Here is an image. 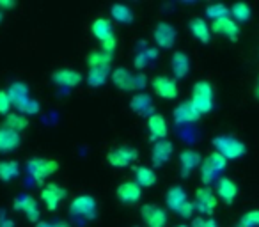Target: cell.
<instances>
[{
  "label": "cell",
  "mask_w": 259,
  "mask_h": 227,
  "mask_svg": "<svg viewBox=\"0 0 259 227\" xmlns=\"http://www.w3.org/2000/svg\"><path fill=\"white\" fill-rule=\"evenodd\" d=\"M213 148L217 149V153L224 156V158L229 162V160H238L247 153V146L245 142H241L240 139L231 137V135H217L213 139Z\"/></svg>",
  "instance_id": "obj_1"
},
{
  "label": "cell",
  "mask_w": 259,
  "mask_h": 227,
  "mask_svg": "<svg viewBox=\"0 0 259 227\" xmlns=\"http://www.w3.org/2000/svg\"><path fill=\"white\" fill-rule=\"evenodd\" d=\"M190 103L195 107V110L204 116L213 110V85L206 80H199L194 83V89H192V98Z\"/></svg>",
  "instance_id": "obj_2"
},
{
  "label": "cell",
  "mask_w": 259,
  "mask_h": 227,
  "mask_svg": "<svg viewBox=\"0 0 259 227\" xmlns=\"http://www.w3.org/2000/svg\"><path fill=\"white\" fill-rule=\"evenodd\" d=\"M226 165H227V160L224 158L220 153L213 151L211 155H208L201 162V170H199V174H201V181L208 187L209 183H213V181L219 177V174L224 172Z\"/></svg>",
  "instance_id": "obj_3"
},
{
  "label": "cell",
  "mask_w": 259,
  "mask_h": 227,
  "mask_svg": "<svg viewBox=\"0 0 259 227\" xmlns=\"http://www.w3.org/2000/svg\"><path fill=\"white\" fill-rule=\"evenodd\" d=\"M59 170V162L52 158H32L27 162V172L37 183H43L47 177Z\"/></svg>",
  "instance_id": "obj_4"
},
{
  "label": "cell",
  "mask_w": 259,
  "mask_h": 227,
  "mask_svg": "<svg viewBox=\"0 0 259 227\" xmlns=\"http://www.w3.org/2000/svg\"><path fill=\"white\" fill-rule=\"evenodd\" d=\"M96 208L98 202L93 195L89 194H82L76 195L75 199L69 204V213L75 218H82V220H93L96 216Z\"/></svg>",
  "instance_id": "obj_5"
},
{
  "label": "cell",
  "mask_w": 259,
  "mask_h": 227,
  "mask_svg": "<svg viewBox=\"0 0 259 227\" xmlns=\"http://www.w3.org/2000/svg\"><path fill=\"white\" fill-rule=\"evenodd\" d=\"M137 158H139L137 149L128 148V146H119V148H114L107 153L108 165L115 167V169H124V167H130Z\"/></svg>",
  "instance_id": "obj_6"
},
{
  "label": "cell",
  "mask_w": 259,
  "mask_h": 227,
  "mask_svg": "<svg viewBox=\"0 0 259 227\" xmlns=\"http://www.w3.org/2000/svg\"><path fill=\"white\" fill-rule=\"evenodd\" d=\"M151 87L155 90V94L162 100H176L178 94H180V87L178 82L170 76L158 75L151 80Z\"/></svg>",
  "instance_id": "obj_7"
},
{
  "label": "cell",
  "mask_w": 259,
  "mask_h": 227,
  "mask_svg": "<svg viewBox=\"0 0 259 227\" xmlns=\"http://www.w3.org/2000/svg\"><path fill=\"white\" fill-rule=\"evenodd\" d=\"M153 37H155V43L158 48L162 50H170V48L176 44V37H178V30L174 25L167 22H160L156 23L155 30H153Z\"/></svg>",
  "instance_id": "obj_8"
},
{
  "label": "cell",
  "mask_w": 259,
  "mask_h": 227,
  "mask_svg": "<svg viewBox=\"0 0 259 227\" xmlns=\"http://www.w3.org/2000/svg\"><path fill=\"white\" fill-rule=\"evenodd\" d=\"M195 209H197L201 215H213V211L219 206V199H217L215 192L209 187H201L195 192Z\"/></svg>",
  "instance_id": "obj_9"
},
{
  "label": "cell",
  "mask_w": 259,
  "mask_h": 227,
  "mask_svg": "<svg viewBox=\"0 0 259 227\" xmlns=\"http://www.w3.org/2000/svg\"><path fill=\"white\" fill-rule=\"evenodd\" d=\"M66 195H68V192H66V188H62L61 185L48 183V185H45L43 190H41V201L47 206L48 211H55V209L59 208V204L66 199Z\"/></svg>",
  "instance_id": "obj_10"
},
{
  "label": "cell",
  "mask_w": 259,
  "mask_h": 227,
  "mask_svg": "<svg viewBox=\"0 0 259 227\" xmlns=\"http://www.w3.org/2000/svg\"><path fill=\"white\" fill-rule=\"evenodd\" d=\"M13 208L15 211H20L27 216L29 222L34 223H39L41 218V211H39V206H37V201L30 195H18L13 202Z\"/></svg>",
  "instance_id": "obj_11"
},
{
  "label": "cell",
  "mask_w": 259,
  "mask_h": 227,
  "mask_svg": "<svg viewBox=\"0 0 259 227\" xmlns=\"http://www.w3.org/2000/svg\"><path fill=\"white\" fill-rule=\"evenodd\" d=\"M83 76L80 71L71 68H61V69H55L52 73V82L55 85H61V87H68V89H75L82 83Z\"/></svg>",
  "instance_id": "obj_12"
},
{
  "label": "cell",
  "mask_w": 259,
  "mask_h": 227,
  "mask_svg": "<svg viewBox=\"0 0 259 227\" xmlns=\"http://www.w3.org/2000/svg\"><path fill=\"white\" fill-rule=\"evenodd\" d=\"M141 216L148 227H165L167 225V213L163 208L156 204H144L141 209Z\"/></svg>",
  "instance_id": "obj_13"
},
{
  "label": "cell",
  "mask_w": 259,
  "mask_h": 227,
  "mask_svg": "<svg viewBox=\"0 0 259 227\" xmlns=\"http://www.w3.org/2000/svg\"><path fill=\"white\" fill-rule=\"evenodd\" d=\"M115 195L122 204H137L142 197V188L135 181H122L115 190Z\"/></svg>",
  "instance_id": "obj_14"
},
{
  "label": "cell",
  "mask_w": 259,
  "mask_h": 227,
  "mask_svg": "<svg viewBox=\"0 0 259 227\" xmlns=\"http://www.w3.org/2000/svg\"><path fill=\"white\" fill-rule=\"evenodd\" d=\"M211 32L227 37L231 41H236L240 37V27H238V23L231 16H226V18L215 20L211 23Z\"/></svg>",
  "instance_id": "obj_15"
},
{
  "label": "cell",
  "mask_w": 259,
  "mask_h": 227,
  "mask_svg": "<svg viewBox=\"0 0 259 227\" xmlns=\"http://www.w3.org/2000/svg\"><path fill=\"white\" fill-rule=\"evenodd\" d=\"M172 114H174V121H176L178 124H192V123H195V121L201 119V114L195 110V107L190 103V101L180 103L176 108H174Z\"/></svg>",
  "instance_id": "obj_16"
},
{
  "label": "cell",
  "mask_w": 259,
  "mask_h": 227,
  "mask_svg": "<svg viewBox=\"0 0 259 227\" xmlns=\"http://www.w3.org/2000/svg\"><path fill=\"white\" fill-rule=\"evenodd\" d=\"M110 78L114 82V85L122 93L135 90V73H130L126 68H115L110 73Z\"/></svg>",
  "instance_id": "obj_17"
},
{
  "label": "cell",
  "mask_w": 259,
  "mask_h": 227,
  "mask_svg": "<svg viewBox=\"0 0 259 227\" xmlns=\"http://www.w3.org/2000/svg\"><path fill=\"white\" fill-rule=\"evenodd\" d=\"M130 108L137 114V116H144V117H149L155 114V105H153V100L149 94L146 93H137L132 101H130Z\"/></svg>",
  "instance_id": "obj_18"
},
{
  "label": "cell",
  "mask_w": 259,
  "mask_h": 227,
  "mask_svg": "<svg viewBox=\"0 0 259 227\" xmlns=\"http://www.w3.org/2000/svg\"><path fill=\"white\" fill-rule=\"evenodd\" d=\"M148 130L149 137L153 141H165L167 133H169V126H167V121L162 114H153L148 117Z\"/></svg>",
  "instance_id": "obj_19"
},
{
  "label": "cell",
  "mask_w": 259,
  "mask_h": 227,
  "mask_svg": "<svg viewBox=\"0 0 259 227\" xmlns=\"http://www.w3.org/2000/svg\"><path fill=\"white\" fill-rule=\"evenodd\" d=\"M172 142H169L165 139V141H158L155 142V146H153V151H151V162L155 167H162L165 165L167 162L170 160V156H172Z\"/></svg>",
  "instance_id": "obj_20"
},
{
  "label": "cell",
  "mask_w": 259,
  "mask_h": 227,
  "mask_svg": "<svg viewBox=\"0 0 259 227\" xmlns=\"http://www.w3.org/2000/svg\"><path fill=\"white\" fill-rule=\"evenodd\" d=\"M22 137L16 131L6 126H0V153H13L20 148Z\"/></svg>",
  "instance_id": "obj_21"
},
{
  "label": "cell",
  "mask_w": 259,
  "mask_h": 227,
  "mask_svg": "<svg viewBox=\"0 0 259 227\" xmlns=\"http://www.w3.org/2000/svg\"><path fill=\"white\" fill-rule=\"evenodd\" d=\"M170 68L176 78H185L190 73V57L185 52H174L172 57H170Z\"/></svg>",
  "instance_id": "obj_22"
},
{
  "label": "cell",
  "mask_w": 259,
  "mask_h": 227,
  "mask_svg": "<svg viewBox=\"0 0 259 227\" xmlns=\"http://www.w3.org/2000/svg\"><path fill=\"white\" fill-rule=\"evenodd\" d=\"M180 163H181V176H190L192 170H195L197 167H201V155L194 149H185L180 155Z\"/></svg>",
  "instance_id": "obj_23"
},
{
  "label": "cell",
  "mask_w": 259,
  "mask_h": 227,
  "mask_svg": "<svg viewBox=\"0 0 259 227\" xmlns=\"http://www.w3.org/2000/svg\"><path fill=\"white\" fill-rule=\"evenodd\" d=\"M217 195L226 204H233L238 195V185L233 179H229V177H220L219 185H217Z\"/></svg>",
  "instance_id": "obj_24"
},
{
  "label": "cell",
  "mask_w": 259,
  "mask_h": 227,
  "mask_svg": "<svg viewBox=\"0 0 259 227\" xmlns=\"http://www.w3.org/2000/svg\"><path fill=\"white\" fill-rule=\"evenodd\" d=\"M188 29H190L192 36L197 41H201L202 44H208L209 39H211V27L202 18H192L190 23H188Z\"/></svg>",
  "instance_id": "obj_25"
},
{
  "label": "cell",
  "mask_w": 259,
  "mask_h": 227,
  "mask_svg": "<svg viewBox=\"0 0 259 227\" xmlns=\"http://www.w3.org/2000/svg\"><path fill=\"white\" fill-rule=\"evenodd\" d=\"M158 176L151 167H137L135 169V183L141 188H151L156 185Z\"/></svg>",
  "instance_id": "obj_26"
},
{
  "label": "cell",
  "mask_w": 259,
  "mask_h": 227,
  "mask_svg": "<svg viewBox=\"0 0 259 227\" xmlns=\"http://www.w3.org/2000/svg\"><path fill=\"white\" fill-rule=\"evenodd\" d=\"M187 201H188V197H187V192L183 190V187H172L167 190L165 204H167V208L172 209V211H176V209L180 208L181 204H185Z\"/></svg>",
  "instance_id": "obj_27"
},
{
  "label": "cell",
  "mask_w": 259,
  "mask_h": 227,
  "mask_svg": "<svg viewBox=\"0 0 259 227\" xmlns=\"http://www.w3.org/2000/svg\"><path fill=\"white\" fill-rule=\"evenodd\" d=\"M85 62H87V66H89V69L110 68L112 54H107V52H103V50H94L85 57Z\"/></svg>",
  "instance_id": "obj_28"
},
{
  "label": "cell",
  "mask_w": 259,
  "mask_h": 227,
  "mask_svg": "<svg viewBox=\"0 0 259 227\" xmlns=\"http://www.w3.org/2000/svg\"><path fill=\"white\" fill-rule=\"evenodd\" d=\"M8 94H9V100L15 107H18L22 101H25L29 96V87H27L25 82H13L8 89Z\"/></svg>",
  "instance_id": "obj_29"
},
{
  "label": "cell",
  "mask_w": 259,
  "mask_h": 227,
  "mask_svg": "<svg viewBox=\"0 0 259 227\" xmlns=\"http://www.w3.org/2000/svg\"><path fill=\"white\" fill-rule=\"evenodd\" d=\"M91 30H93V36L96 37L100 43H103L105 39H108L110 36H114V32H112V25H110V22H108L107 18L94 20Z\"/></svg>",
  "instance_id": "obj_30"
},
{
  "label": "cell",
  "mask_w": 259,
  "mask_h": 227,
  "mask_svg": "<svg viewBox=\"0 0 259 227\" xmlns=\"http://www.w3.org/2000/svg\"><path fill=\"white\" fill-rule=\"evenodd\" d=\"M4 126L13 131H16V133H22V131L27 130V126H29V119H27L25 116H22V114L9 112L4 119Z\"/></svg>",
  "instance_id": "obj_31"
},
{
  "label": "cell",
  "mask_w": 259,
  "mask_h": 227,
  "mask_svg": "<svg viewBox=\"0 0 259 227\" xmlns=\"http://www.w3.org/2000/svg\"><path fill=\"white\" fill-rule=\"evenodd\" d=\"M20 176V165L15 160H2L0 162V179L4 183L16 179Z\"/></svg>",
  "instance_id": "obj_32"
},
{
  "label": "cell",
  "mask_w": 259,
  "mask_h": 227,
  "mask_svg": "<svg viewBox=\"0 0 259 227\" xmlns=\"http://www.w3.org/2000/svg\"><path fill=\"white\" fill-rule=\"evenodd\" d=\"M108 76H110V68L89 69V73H87V83H89L91 87H101L107 83Z\"/></svg>",
  "instance_id": "obj_33"
},
{
  "label": "cell",
  "mask_w": 259,
  "mask_h": 227,
  "mask_svg": "<svg viewBox=\"0 0 259 227\" xmlns=\"http://www.w3.org/2000/svg\"><path fill=\"white\" fill-rule=\"evenodd\" d=\"M229 15H231V18H233L236 23L238 22L243 23V22H248V20H250L252 9H250V6L245 4V2H236V4L231 6Z\"/></svg>",
  "instance_id": "obj_34"
},
{
  "label": "cell",
  "mask_w": 259,
  "mask_h": 227,
  "mask_svg": "<svg viewBox=\"0 0 259 227\" xmlns=\"http://www.w3.org/2000/svg\"><path fill=\"white\" fill-rule=\"evenodd\" d=\"M110 15L119 23H132L134 22V11L124 4H114L110 8Z\"/></svg>",
  "instance_id": "obj_35"
},
{
  "label": "cell",
  "mask_w": 259,
  "mask_h": 227,
  "mask_svg": "<svg viewBox=\"0 0 259 227\" xmlns=\"http://www.w3.org/2000/svg\"><path fill=\"white\" fill-rule=\"evenodd\" d=\"M156 55H158L156 48H144V50H141L137 54V57H135V61H134V66L137 69L148 68V66L151 64V62L156 59Z\"/></svg>",
  "instance_id": "obj_36"
},
{
  "label": "cell",
  "mask_w": 259,
  "mask_h": 227,
  "mask_svg": "<svg viewBox=\"0 0 259 227\" xmlns=\"http://www.w3.org/2000/svg\"><path fill=\"white\" fill-rule=\"evenodd\" d=\"M16 110H18V114H22V116H37L41 110V105L37 100H34V98H27L25 101H22V103L16 107Z\"/></svg>",
  "instance_id": "obj_37"
},
{
  "label": "cell",
  "mask_w": 259,
  "mask_h": 227,
  "mask_svg": "<svg viewBox=\"0 0 259 227\" xmlns=\"http://www.w3.org/2000/svg\"><path fill=\"white\" fill-rule=\"evenodd\" d=\"M206 16L215 22V20L226 18V16H231V15H229V8H227V6L217 2V4H211V6H208V8H206Z\"/></svg>",
  "instance_id": "obj_38"
},
{
  "label": "cell",
  "mask_w": 259,
  "mask_h": 227,
  "mask_svg": "<svg viewBox=\"0 0 259 227\" xmlns=\"http://www.w3.org/2000/svg\"><path fill=\"white\" fill-rule=\"evenodd\" d=\"M238 227H259V209H248L238 220Z\"/></svg>",
  "instance_id": "obj_39"
},
{
  "label": "cell",
  "mask_w": 259,
  "mask_h": 227,
  "mask_svg": "<svg viewBox=\"0 0 259 227\" xmlns=\"http://www.w3.org/2000/svg\"><path fill=\"white\" fill-rule=\"evenodd\" d=\"M11 107H13V103H11V100H9L8 90H0V114H2V116H8Z\"/></svg>",
  "instance_id": "obj_40"
},
{
  "label": "cell",
  "mask_w": 259,
  "mask_h": 227,
  "mask_svg": "<svg viewBox=\"0 0 259 227\" xmlns=\"http://www.w3.org/2000/svg\"><path fill=\"white\" fill-rule=\"evenodd\" d=\"M194 211H195V204H194V202H190V201H187L185 204H181L180 208L176 209L178 215L183 216V218H190V216L194 215Z\"/></svg>",
  "instance_id": "obj_41"
},
{
  "label": "cell",
  "mask_w": 259,
  "mask_h": 227,
  "mask_svg": "<svg viewBox=\"0 0 259 227\" xmlns=\"http://www.w3.org/2000/svg\"><path fill=\"white\" fill-rule=\"evenodd\" d=\"M115 48H117V37H115V34L101 43V50L107 52V54H114Z\"/></svg>",
  "instance_id": "obj_42"
},
{
  "label": "cell",
  "mask_w": 259,
  "mask_h": 227,
  "mask_svg": "<svg viewBox=\"0 0 259 227\" xmlns=\"http://www.w3.org/2000/svg\"><path fill=\"white\" fill-rule=\"evenodd\" d=\"M148 85V76L144 73H135V90H142Z\"/></svg>",
  "instance_id": "obj_43"
},
{
  "label": "cell",
  "mask_w": 259,
  "mask_h": 227,
  "mask_svg": "<svg viewBox=\"0 0 259 227\" xmlns=\"http://www.w3.org/2000/svg\"><path fill=\"white\" fill-rule=\"evenodd\" d=\"M0 227H15L13 218H9L8 213H6L4 209H0Z\"/></svg>",
  "instance_id": "obj_44"
},
{
  "label": "cell",
  "mask_w": 259,
  "mask_h": 227,
  "mask_svg": "<svg viewBox=\"0 0 259 227\" xmlns=\"http://www.w3.org/2000/svg\"><path fill=\"white\" fill-rule=\"evenodd\" d=\"M36 227H71L64 220H57V222H39Z\"/></svg>",
  "instance_id": "obj_45"
},
{
  "label": "cell",
  "mask_w": 259,
  "mask_h": 227,
  "mask_svg": "<svg viewBox=\"0 0 259 227\" xmlns=\"http://www.w3.org/2000/svg\"><path fill=\"white\" fill-rule=\"evenodd\" d=\"M16 6V2H11V0H0V11L4 13V9H13Z\"/></svg>",
  "instance_id": "obj_46"
},
{
  "label": "cell",
  "mask_w": 259,
  "mask_h": 227,
  "mask_svg": "<svg viewBox=\"0 0 259 227\" xmlns=\"http://www.w3.org/2000/svg\"><path fill=\"white\" fill-rule=\"evenodd\" d=\"M204 227H219V222L213 218H204Z\"/></svg>",
  "instance_id": "obj_47"
},
{
  "label": "cell",
  "mask_w": 259,
  "mask_h": 227,
  "mask_svg": "<svg viewBox=\"0 0 259 227\" xmlns=\"http://www.w3.org/2000/svg\"><path fill=\"white\" fill-rule=\"evenodd\" d=\"M255 98L259 100V76H257V80H255Z\"/></svg>",
  "instance_id": "obj_48"
},
{
  "label": "cell",
  "mask_w": 259,
  "mask_h": 227,
  "mask_svg": "<svg viewBox=\"0 0 259 227\" xmlns=\"http://www.w3.org/2000/svg\"><path fill=\"white\" fill-rule=\"evenodd\" d=\"M2 20H4V13L0 11V23H2Z\"/></svg>",
  "instance_id": "obj_49"
},
{
  "label": "cell",
  "mask_w": 259,
  "mask_h": 227,
  "mask_svg": "<svg viewBox=\"0 0 259 227\" xmlns=\"http://www.w3.org/2000/svg\"><path fill=\"white\" fill-rule=\"evenodd\" d=\"M176 227H187V225H176Z\"/></svg>",
  "instance_id": "obj_50"
}]
</instances>
